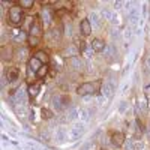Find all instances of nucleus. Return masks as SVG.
<instances>
[{"label": "nucleus", "instance_id": "nucleus-19", "mask_svg": "<svg viewBox=\"0 0 150 150\" xmlns=\"http://www.w3.org/2000/svg\"><path fill=\"white\" fill-rule=\"evenodd\" d=\"M14 57L17 59V60H20V62H23V60H26L27 57H29V50L26 48V47H18L17 50H15V53H14Z\"/></svg>", "mask_w": 150, "mask_h": 150}, {"label": "nucleus", "instance_id": "nucleus-27", "mask_svg": "<svg viewBox=\"0 0 150 150\" xmlns=\"http://www.w3.org/2000/svg\"><path fill=\"white\" fill-rule=\"evenodd\" d=\"M104 54H105V57H114V54H116V47L112 45V44H110V45H107V48H105V51H104Z\"/></svg>", "mask_w": 150, "mask_h": 150}, {"label": "nucleus", "instance_id": "nucleus-26", "mask_svg": "<svg viewBox=\"0 0 150 150\" xmlns=\"http://www.w3.org/2000/svg\"><path fill=\"white\" fill-rule=\"evenodd\" d=\"M39 90H41L39 84H32V86H29V89H27V92H29V96H30V98H36V96H38V93H39Z\"/></svg>", "mask_w": 150, "mask_h": 150}, {"label": "nucleus", "instance_id": "nucleus-28", "mask_svg": "<svg viewBox=\"0 0 150 150\" xmlns=\"http://www.w3.org/2000/svg\"><path fill=\"white\" fill-rule=\"evenodd\" d=\"M96 105H99V107H105L107 105V102H108V99L102 95V93H99V95H96Z\"/></svg>", "mask_w": 150, "mask_h": 150}, {"label": "nucleus", "instance_id": "nucleus-9", "mask_svg": "<svg viewBox=\"0 0 150 150\" xmlns=\"http://www.w3.org/2000/svg\"><path fill=\"white\" fill-rule=\"evenodd\" d=\"M11 38L14 39V42H17V44H23V42H27L29 35L24 32L23 29H14V30H12V33H11Z\"/></svg>", "mask_w": 150, "mask_h": 150}, {"label": "nucleus", "instance_id": "nucleus-15", "mask_svg": "<svg viewBox=\"0 0 150 150\" xmlns=\"http://www.w3.org/2000/svg\"><path fill=\"white\" fill-rule=\"evenodd\" d=\"M125 150H144V143L141 140H131L125 143Z\"/></svg>", "mask_w": 150, "mask_h": 150}, {"label": "nucleus", "instance_id": "nucleus-21", "mask_svg": "<svg viewBox=\"0 0 150 150\" xmlns=\"http://www.w3.org/2000/svg\"><path fill=\"white\" fill-rule=\"evenodd\" d=\"M42 66H44V65H42V63H41V62H39V60H38V59H36L35 56L29 59V69H30V72H33V74H36L38 71H39V69L42 68Z\"/></svg>", "mask_w": 150, "mask_h": 150}, {"label": "nucleus", "instance_id": "nucleus-12", "mask_svg": "<svg viewBox=\"0 0 150 150\" xmlns=\"http://www.w3.org/2000/svg\"><path fill=\"white\" fill-rule=\"evenodd\" d=\"M92 30H93V27H92L89 18H84V20L80 21V33H81V36H84V38L90 36L92 35Z\"/></svg>", "mask_w": 150, "mask_h": 150}, {"label": "nucleus", "instance_id": "nucleus-43", "mask_svg": "<svg viewBox=\"0 0 150 150\" xmlns=\"http://www.w3.org/2000/svg\"><path fill=\"white\" fill-rule=\"evenodd\" d=\"M146 65H147V69H150V59H147V62H146Z\"/></svg>", "mask_w": 150, "mask_h": 150}, {"label": "nucleus", "instance_id": "nucleus-11", "mask_svg": "<svg viewBox=\"0 0 150 150\" xmlns=\"http://www.w3.org/2000/svg\"><path fill=\"white\" fill-rule=\"evenodd\" d=\"M89 21H90L93 29H101L102 27V17L99 15L96 11H90L89 12Z\"/></svg>", "mask_w": 150, "mask_h": 150}, {"label": "nucleus", "instance_id": "nucleus-29", "mask_svg": "<svg viewBox=\"0 0 150 150\" xmlns=\"http://www.w3.org/2000/svg\"><path fill=\"white\" fill-rule=\"evenodd\" d=\"M93 54H95V50L92 48V45H87V48L83 51V56L86 57V60H90L93 57Z\"/></svg>", "mask_w": 150, "mask_h": 150}, {"label": "nucleus", "instance_id": "nucleus-25", "mask_svg": "<svg viewBox=\"0 0 150 150\" xmlns=\"http://www.w3.org/2000/svg\"><path fill=\"white\" fill-rule=\"evenodd\" d=\"M101 17H102V20H105V21H110V23H111L112 17H114V12L110 11L108 8H104V9L101 11Z\"/></svg>", "mask_w": 150, "mask_h": 150}, {"label": "nucleus", "instance_id": "nucleus-16", "mask_svg": "<svg viewBox=\"0 0 150 150\" xmlns=\"http://www.w3.org/2000/svg\"><path fill=\"white\" fill-rule=\"evenodd\" d=\"M92 48L95 50V53H104L105 51V48H107V44H105V41H102V39H99V38H95V39L92 41Z\"/></svg>", "mask_w": 150, "mask_h": 150}, {"label": "nucleus", "instance_id": "nucleus-4", "mask_svg": "<svg viewBox=\"0 0 150 150\" xmlns=\"http://www.w3.org/2000/svg\"><path fill=\"white\" fill-rule=\"evenodd\" d=\"M99 87H102V84L99 83H83L78 89H77V93L83 98V96H87V95H95Z\"/></svg>", "mask_w": 150, "mask_h": 150}, {"label": "nucleus", "instance_id": "nucleus-34", "mask_svg": "<svg viewBox=\"0 0 150 150\" xmlns=\"http://www.w3.org/2000/svg\"><path fill=\"white\" fill-rule=\"evenodd\" d=\"M132 35H134V30H132V27H128L126 30H125V39L126 41H131V38H132Z\"/></svg>", "mask_w": 150, "mask_h": 150}, {"label": "nucleus", "instance_id": "nucleus-22", "mask_svg": "<svg viewBox=\"0 0 150 150\" xmlns=\"http://www.w3.org/2000/svg\"><path fill=\"white\" fill-rule=\"evenodd\" d=\"M35 57L41 62L42 65H48V62H50V57H48V54L45 53V51H42V50H39V51H36L35 53Z\"/></svg>", "mask_w": 150, "mask_h": 150}, {"label": "nucleus", "instance_id": "nucleus-18", "mask_svg": "<svg viewBox=\"0 0 150 150\" xmlns=\"http://www.w3.org/2000/svg\"><path fill=\"white\" fill-rule=\"evenodd\" d=\"M6 80L9 83H14V81H18V77H20V71L17 68H8L6 69Z\"/></svg>", "mask_w": 150, "mask_h": 150}, {"label": "nucleus", "instance_id": "nucleus-6", "mask_svg": "<svg viewBox=\"0 0 150 150\" xmlns=\"http://www.w3.org/2000/svg\"><path fill=\"white\" fill-rule=\"evenodd\" d=\"M68 134H69V131H68L66 128H63V126L56 128V131H54V141H56L57 144H65V143H68V141H69Z\"/></svg>", "mask_w": 150, "mask_h": 150}, {"label": "nucleus", "instance_id": "nucleus-24", "mask_svg": "<svg viewBox=\"0 0 150 150\" xmlns=\"http://www.w3.org/2000/svg\"><path fill=\"white\" fill-rule=\"evenodd\" d=\"M90 110H87V108H80V122L83 123H89L90 120Z\"/></svg>", "mask_w": 150, "mask_h": 150}, {"label": "nucleus", "instance_id": "nucleus-37", "mask_svg": "<svg viewBox=\"0 0 150 150\" xmlns=\"http://www.w3.org/2000/svg\"><path fill=\"white\" fill-rule=\"evenodd\" d=\"M86 69H87V72H89V74H92L95 71V66L92 65L90 60H86Z\"/></svg>", "mask_w": 150, "mask_h": 150}, {"label": "nucleus", "instance_id": "nucleus-20", "mask_svg": "<svg viewBox=\"0 0 150 150\" xmlns=\"http://www.w3.org/2000/svg\"><path fill=\"white\" fill-rule=\"evenodd\" d=\"M47 38H48V39L51 41L53 44H56V42H59V41H60V38H62V30H60V29H57V27H54V29H51V30L48 32Z\"/></svg>", "mask_w": 150, "mask_h": 150}, {"label": "nucleus", "instance_id": "nucleus-33", "mask_svg": "<svg viewBox=\"0 0 150 150\" xmlns=\"http://www.w3.org/2000/svg\"><path fill=\"white\" fill-rule=\"evenodd\" d=\"M128 108H129V104H128L126 101H122L120 105H119V112H120V114H125Z\"/></svg>", "mask_w": 150, "mask_h": 150}, {"label": "nucleus", "instance_id": "nucleus-38", "mask_svg": "<svg viewBox=\"0 0 150 150\" xmlns=\"http://www.w3.org/2000/svg\"><path fill=\"white\" fill-rule=\"evenodd\" d=\"M80 150H93V141H87L84 146H81Z\"/></svg>", "mask_w": 150, "mask_h": 150}, {"label": "nucleus", "instance_id": "nucleus-2", "mask_svg": "<svg viewBox=\"0 0 150 150\" xmlns=\"http://www.w3.org/2000/svg\"><path fill=\"white\" fill-rule=\"evenodd\" d=\"M86 132V123L83 122H75L72 126L69 128V134H68V138H69V143H75V141H78L81 137L84 135Z\"/></svg>", "mask_w": 150, "mask_h": 150}, {"label": "nucleus", "instance_id": "nucleus-36", "mask_svg": "<svg viewBox=\"0 0 150 150\" xmlns=\"http://www.w3.org/2000/svg\"><path fill=\"white\" fill-rule=\"evenodd\" d=\"M138 104H140V105H138V107H140V110H141L143 112H146V111H147V101H146V99H141V101H140Z\"/></svg>", "mask_w": 150, "mask_h": 150}, {"label": "nucleus", "instance_id": "nucleus-13", "mask_svg": "<svg viewBox=\"0 0 150 150\" xmlns=\"http://www.w3.org/2000/svg\"><path fill=\"white\" fill-rule=\"evenodd\" d=\"M101 93L107 98V99H110V98H112V95H114V92H116V87H114V84H112L111 81H105L104 84H102V87H101Z\"/></svg>", "mask_w": 150, "mask_h": 150}, {"label": "nucleus", "instance_id": "nucleus-7", "mask_svg": "<svg viewBox=\"0 0 150 150\" xmlns=\"http://www.w3.org/2000/svg\"><path fill=\"white\" fill-rule=\"evenodd\" d=\"M44 26H42V23H41V20H38V18H35L33 20V23L30 24V29H29V33H30V36H33V38H42V33H44V29H42Z\"/></svg>", "mask_w": 150, "mask_h": 150}, {"label": "nucleus", "instance_id": "nucleus-3", "mask_svg": "<svg viewBox=\"0 0 150 150\" xmlns=\"http://www.w3.org/2000/svg\"><path fill=\"white\" fill-rule=\"evenodd\" d=\"M69 104H71V99L68 96H63V95H54L53 99H51V105H53L54 111H57V112L68 110Z\"/></svg>", "mask_w": 150, "mask_h": 150}, {"label": "nucleus", "instance_id": "nucleus-8", "mask_svg": "<svg viewBox=\"0 0 150 150\" xmlns=\"http://www.w3.org/2000/svg\"><path fill=\"white\" fill-rule=\"evenodd\" d=\"M39 18H41V23H42V26L45 27H50L51 26V23H53V14H51V9L44 6L39 12Z\"/></svg>", "mask_w": 150, "mask_h": 150}, {"label": "nucleus", "instance_id": "nucleus-32", "mask_svg": "<svg viewBox=\"0 0 150 150\" xmlns=\"http://www.w3.org/2000/svg\"><path fill=\"white\" fill-rule=\"evenodd\" d=\"M27 42H29V45H30V47H38V45H39V42H41V39H39V38H33V36H30V35H29Z\"/></svg>", "mask_w": 150, "mask_h": 150}, {"label": "nucleus", "instance_id": "nucleus-31", "mask_svg": "<svg viewBox=\"0 0 150 150\" xmlns=\"http://www.w3.org/2000/svg\"><path fill=\"white\" fill-rule=\"evenodd\" d=\"M47 72H48V65H44L39 71L36 72V77H38V78H44L45 75H47Z\"/></svg>", "mask_w": 150, "mask_h": 150}, {"label": "nucleus", "instance_id": "nucleus-10", "mask_svg": "<svg viewBox=\"0 0 150 150\" xmlns=\"http://www.w3.org/2000/svg\"><path fill=\"white\" fill-rule=\"evenodd\" d=\"M69 65L74 71H77V72H83V69L86 68V62L80 57V56H75L72 59H69Z\"/></svg>", "mask_w": 150, "mask_h": 150}, {"label": "nucleus", "instance_id": "nucleus-1", "mask_svg": "<svg viewBox=\"0 0 150 150\" xmlns=\"http://www.w3.org/2000/svg\"><path fill=\"white\" fill-rule=\"evenodd\" d=\"M23 18H24V12H23V8L20 5H14L11 6L9 11H8V21L12 24V26H21L23 23Z\"/></svg>", "mask_w": 150, "mask_h": 150}, {"label": "nucleus", "instance_id": "nucleus-40", "mask_svg": "<svg viewBox=\"0 0 150 150\" xmlns=\"http://www.w3.org/2000/svg\"><path fill=\"white\" fill-rule=\"evenodd\" d=\"M65 33H66L68 36H71V35H72V26H71V23L65 26Z\"/></svg>", "mask_w": 150, "mask_h": 150}, {"label": "nucleus", "instance_id": "nucleus-14", "mask_svg": "<svg viewBox=\"0 0 150 150\" xmlns=\"http://www.w3.org/2000/svg\"><path fill=\"white\" fill-rule=\"evenodd\" d=\"M66 116H68V120L69 122H77V120H80V108L78 107H69L68 110H66Z\"/></svg>", "mask_w": 150, "mask_h": 150}, {"label": "nucleus", "instance_id": "nucleus-17", "mask_svg": "<svg viewBox=\"0 0 150 150\" xmlns=\"http://www.w3.org/2000/svg\"><path fill=\"white\" fill-rule=\"evenodd\" d=\"M78 53H80V48H77L74 44L66 45L65 50H63V56H65V57H69V59H72V57H75V56H78Z\"/></svg>", "mask_w": 150, "mask_h": 150}, {"label": "nucleus", "instance_id": "nucleus-42", "mask_svg": "<svg viewBox=\"0 0 150 150\" xmlns=\"http://www.w3.org/2000/svg\"><path fill=\"white\" fill-rule=\"evenodd\" d=\"M146 93H149V95H150V84H147V86H146Z\"/></svg>", "mask_w": 150, "mask_h": 150}, {"label": "nucleus", "instance_id": "nucleus-41", "mask_svg": "<svg viewBox=\"0 0 150 150\" xmlns=\"http://www.w3.org/2000/svg\"><path fill=\"white\" fill-rule=\"evenodd\" d=\"M123 5H125V3H123V2H114V8H116V9H117V11H119V9H120V8H122V6H123Z\"/></svg>", "mask_w": 150, "mask_h": 150}, {"label": "nucleus", "instance_id": "nucleus-35", "mask_svg": "<svg viewBox=\"0 0 150 150\" xmlns=\"http://www.w3.org/2000/svg\"><path fill=\"white\" fill-rule=\"evenodd\" d=\"M110 36L112 38V39H116V38H119L120 35H119V29L117 27H112L111 30H110Z\"/></svg>", "mask_w": 150, "mask_h": 150}, {"label": "nucleus", "instance_id": "nucleus-30", "mask_svg": "<svg viewBox=\"0 0 150 150\" xmlns=\"http://www.w3.org/2000/svg\"><path fill=\"white\" fill-rule=\"evenodd\" d=\"M23 9H29V8H33L35 2L33 0H20V3H18Z\"/></svg>", "mask_w": 150, "mask_h": 150}, {"label": "nucleus", "instance_id": "nucleus-23", "mask_svg": "<svg viewBox=\"0 0 150 150\" xmlns=\"http://www.w3.org/2000/svg\"><path fill=\"white\" fill-rule=\"evenodd\" d=\"M123 141H125V137H123V134H114L112 135V138H111V143H112V146H116V147H122L123 146Z\"/></svg>", "mask_w": 150, "mask_h": 150}, {"label": "nucleus", "instance_id": "nucleus-5", "mask_svg": "<svg viewBox=\"0 0 150 150\" xmlns=\"http://www.w3.org/2000/svg\"><path fill=\"white\" fill-rule=\"evenodd\" d=\"M128 20H129V24H131V26H134V27H137L143 21L141 12H140V9L137 8V6H134V5L131 6V9L128 12Z\"/></svg>", "mask_w": 150, "mask_h": 150}, {"label": "nucleus", "instance_id": "nucleus-39", "mask_svg": "<svg viewBox=\"0 0 150 150\" xmlns=\"http://www.w3.org/2000/svg\"><path fill=\"white\" fill-rule=\"evenodd\" d=\"M119 23H120V18H119V15H117V14H114V17H112V20H111L112 27H117V26H119Z\"/></svg>", "mask_w": 150, "mask_h": 150}]
</instances>
